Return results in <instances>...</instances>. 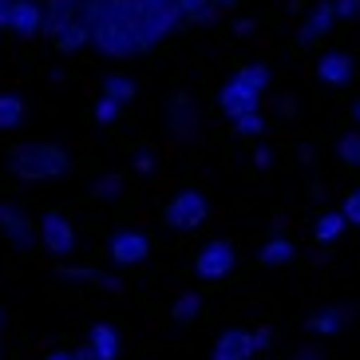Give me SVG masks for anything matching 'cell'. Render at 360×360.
I'll return each mask as SVG.
<instances>
[{"label":"cell","instance_id":"cell-1","mask_svg":"<svg viewBox=\"0 0 360 360\" xmlns=\"http://www.w3.org/2000/svg\"><path fill=\"white\" fill-rule=\"evenodd\" d=\"M8 167L24 182H48L64 179L72 170V155L64 147H52V143H20L8 150Z\"/></svg>","mask_w":360,"mask_h":360},{"label":"cell","instance_id":"cell-2","mask_svg":"<svg viewBox=\"0 0 360 360\" xmlns=\"http://www.w3.org/2000/svg\"><path fill=\"white\" fill-rule=\"evenodd\" d=\"M91 44H96L103 56H111V60H131V56L143 52L135 24H131V20H119V16H103V20L91 28Z\"/></svg>","mask_w":360,"mask_h":360},{"label":"cell","instance_id":"cell-3","mask_svg":"<svg viewBox=\"0 0 360 360\" xmlns=\"http://www.w3.org/2000/svg\"><path fill=\"white\" fill-rule=\"evenodd\" d=\"M206 218H210V202L202 191H182L162 206V226L170 230H198Z\"/></svg>","mask_w":360,"mask_h":360},{"label":"cell","instance_id":"cell-4","mask_svg":"<svg viewBox=\"0 0 360 360\" xmlns=\"http://www.w3.org/2000/svg\"><path fill=\"white\" fill-rule=\"evenodd\" d=\"M40 245L48 250V254L56 257H68L75 250V226L68 214L60 210H48L44 214V222H40Z\"/></svg>","mask_w":360,"mask_h":360},{"label":"cell","instance_id":"cell-5","mask_svg":"<svg viewBox=\"0 0 360 360\" xmlns=\"http://www.w3.org/2000/svg\"><path fill=\"white\" fill-rule=\"evenodd\" d=\"M233 265H238V254H233L230 238H214V242L194 257V269H198V277H206V281H222Z\"/></svg>","mask_w":360,"mask_h":360},{"label":"cell","instance_id":"cell-6","mask_svg":"<svg viewBox=\"0 0 360 360\" xmlns=\"http://www.w3.org/2000/svg\"><path fill=\"white\" fill-rule=\"evenodd\" d=\"M107 254H111L115 265H139V262H147V254H150V238L139 230H119L107 242Z\"/></svg>","mask_w":360,"mask_h":360},{"label":"cell","instance_id":"cell-7","mask_svg":"<svg viewBox=\"0 0 360 360\" xmlns=\"http://www.w3.org/2000/svg\"><path fill=\"white\" fill-rule=\"evenodd\" d=\"M337 4L333 0H321L317 8L305 16V24H301V32H297V48H313V44H321L328 32H333V24H337Z\"/></svg>","mask_w":360,"mask_h":360},{"label":"cell","instance_id":"cell-8","mask_svg":"<svg viewBox=\"0 0 360 360\" xmlns=\"http://www.w3.org/2000/svg\"><path fill=\"white\" fill-rule=\"evenodd\" d=\"M4 32L12 36H40L44 32V4L40 0H16L8 12V24H4Z\"/></svg>","mask_w":360,"mask_h":360},{"label":"cell","instance_id":"cell-9","mask_svg":"<svg viewBox=\"0 0 360 360\" xmlns=\"http://www.w3.org/2000/svg\"><path fill=\"white\" fill-rule=\"evenodd\" d=\"M254 333L250 328H226L222 337L214 340L210 360H254Z\"/></svg>","mask_w":360,"mask_h":360},{"label":"cell","instance_id":"cell-10","mask_svg":"<svg viewBox=\"0 0 360 360\" xmlns=\"http://www.w3.org/2000/svg\"><path fill=\"white\" fill-rule=\"evenodd\" d=\"M0 230L8 233V242L16 245V250H32V245H36L32 222H28V218H24L12 202H0Z\"/></svg>","mask_w":360,"mask_h":360},{"label":"cell","instance_id":"cell-11","mask_svg":"<svg viewBox=\"0 0 360 360\" xmlns=\"http://www.w3.org/2000/svg\"><path fill=\"white\" fill-rule=\"evenodd\" d=\"M257 99L262 96H254L245 84H238V79H230V84L218 91V107H222L230 119H242V115H250V111H257Z\"/></svg>","mask_w":360,"mask_h":360},{"label":"cell","instance_id":"cell-12","mask_svg":"<svg viewBox=\"0 0 360 360\" xmlns=\"http://www.w3.org/2000/svg\"><path fill=\"white\" fill-rule=\"evenodd\" d=\"M317 79L328 87H345L352 79V56L349 52H325L317 60Z\"/></svg>","mask_w":360,"mask_h":360},{"label":"cell","instance_id":"cell-13","mask_svg":"<svg viewBox=\"0 0 360 360\" xmlns=\"http://www.w3.org/2000/svg\"><path fill=\"white\" fill-rule=\"evenodd\" d=\"M48 40H52L56 52L72 56V52H79V48H87V44H91V24H87V20H68L64 28H56Z\"/></svg>","mask_w":360,"mask_h":360},{"label":"cell","instance_id":"cell-14","mask_svg":"<svg viewBox=\"0 0 360 360\" xmlns=\"http://www.w3.org/2000/svg\"><path fill=\"white\" fill-rule=\"evenodd\" d=\"M79 16H84V0H44V32L48 36Z\"/></svg>","mask_w":360,"mask_h":360},{"label":"cell","instance_id":"cell-15","mask_svg":"<svg viewBox=\"0 0 360 360\" xmlns=\"http://www.w3.org/2000/svg\"><path fill=\"white\" fill-rule=\"evenodd\" d=\"M167 119H170V127H174V135H191L194 123H198V107H194V99L186 96V91H174V96H170Z\"/></svg>","mask_w":360,"mask_h":360},{"label":"cell","instance_id":"cell-16","mask_svg":"<svg viewBox=\"0 0 360 360\" xmlns=\"http://www.w3.org/2000/svg\"><path fill=\"white\" fill-rule=\"evenodd\" d=\"M87 345L96 349L99 360H119V328L107 325V321H99V325H91V337H87Z\"/></svg>","mask_w":360,"mask_h":360},{"label":"cell","instance_id":"cell-17","mask_svg":"<svg viewBox=\"0 0 360 360\" xmlns=\"http://www.w3.org/2000/svg\"><path fill=\"white\" fill-rule=\"evenodd\" d=\"M345 226H349V218L340 210H325V214H317V222H313V238H317L321 245H333L345 233Z\"/></svg>","mask_w":360,"mask_h":360},{"label":"cell","instance_id":"cell-18","mask_svg":"<svg viewBox=\"0 0 360 360\" xmlns=\"http://www.w3.org/2000/svg\"><path fill=\"white\" fill-rule=\"evenodd\" d=\"M297 257V245L289 242V238H274V242L262 245V254H257V265H265V269H277V265H289Z\"/></svg>","mask_w":360,"mask_h":360},{"label":"cell","instance_id":"cell-19","mask_svg":"<svg viewBox=\"0 0 360 360\" xmlns=\"http://www.w3.org/2000/svg\"><path fill=\"white\" fill-rule=\"evenodd\" d=\"M345 321H349L345 309H321V313H313V317L305 321V328L309 333H317V337H328V333H340Z\"/></svg>","mask_w":360,"mask_h":360},{"label":"cell","instance_id":"cell-20","mask_svg":"<svg viewBox=\"0 0 360 360\" xmlns=\"http://www.w3.org/2000/svg\"><path fill=\"white\" fill-rule=\"evenodd\" d=\"M24 119H28V103L20 96H0V131L20 127Z\"/></svg>","mask_w":360,"mask_h":360},{"label":"cell","instance_id":"cell-21","mask_svg":"<svg viewBox=\"0 0 360 360\" xmlns=\"http://www.w3.org/2000/svg\"><path fill=\"white\" fill-rule=\"evenodd\" d=\"M238 84H245L254 96H262L265 87H269V64H245V68H238V75H233Z\"/></svg>","mask_w":360,"mask_h":360},{"label":"cell","instance_id":"cell-22","mask_svg":"<svg viewBox=\"0 0 360 360\" xmlns=\"http://www.w3.org/2000/svg\"><path fill=\"white\" fill-rule=\"evenodd\" d=\"M103 96L127 107L131 99H135V79H131V75H107L103 79Z\"/></svg>","mask_w":360,"mask_h":360},{"label":"cell","instance_id":"cell-23","mask_svg":"<svg viewBox=\"0 0 360 360\" xmlns=\"http://www.w3.org/2000/svg\"><path fill=\"white\" fill-rule=\"evenodd\" d=\"M198 309H202V297L198 293H182L179 301H174V309H170V317L179 321V325H191V321L198 317Z\"/></svg>","mask_w":360,"mask_h":360},{"label":"cell","instance_id":"cell-24","mask_svg":"<svg viewBox=\"0 0 360 360\" xmlns=\"http://www.w3.org/2000/svg\"><path fill=\"white\" fill-rule=\"evenodd\" d=\"M123 182H127V174H123V170H111V174L96 179V186H91V198H96V202L111 198V194H119V191H123Z\"/></svg>","mask_w":360,"mask_h":360},{"label":"cell","instance_id":"cell-25","mask_svg":"<svg viewBox=\"0 0 360 360\" xmlns=\"http://www.w3.org/2000/svg\"><path fill=\"white\" fill-rule=\"evenodd\" d=\"M337 159H340V167H360V135H356V131L340 135V143H337Z\"/></svg>","mask_w":360,"mask_h":360},{"label":"cell","instance_id":"cell-26","mask_svg":"<svg viewBox=\"0 0 360 360\" xmlns=\"http://www.w3.org/2000/svg\"><path fill=\"white\" fill-rule=\"evenodd\" d=\"M233 131L242 139H257L265 131V119H262V111H250V115H242V119H233Z\"/></svg>","mask_w":360,"mask_h":360},{"label":"cell","instance_id":"cell-27","mask_svg":"<svg viewBox=\"0 0 360 360\" xmlns=\"http://www.w3.org/2000/svg\"><path fill=\"white\" fill-rule=\"evenodd\" d=\"M96 123H115L119 115H123V103H115V99H107V96H99V103H96Z\"/></svg>","mask_w":360,"mask_h":360},{"label":"cell","instance_id":"cell-28","mask_svg":"<svg viewBox=\"0 0 360 360\" xmlns=\"http://www.w3.org/2000/svg\"><path fill=\"white\" fill-rule=\"evenodd\" d=\"M340 214L349 218V226H360V191H349L340 202Z\"/></svg>","mask_w":360,"mask_h":360},{"label":"cell","instance_id":"cell-29","mask_svg":"<svg viewBox=\"0 0 360 360\" xmlns=\"http://www.w3.org/2000/svg\"><path fill=\"white\" fill-rule=\"evenodd\" d=\"M340 20H360V0H333Z\"/></svg>","mask_w":360,"mask_h":360},{"label":"cell","instance_id":"cell-30","mask_svg":"<svg viewBox=\"0 0 360 360\" xmlns=\"http://www.w3.org/2000/svg\"><path fill=\"white\" fill-rule=\"evenodd\" d=\"M135 170H139V174H150V170H155V155H150V150H139V155H135Z\"/></svg>","mask_w":360,"mask_h":360},{"label":"cell","instance_id":"cell-31","mask_svg":"<svg viewBox=\"0 0 360 360\" xmlns=\"http://www.w3.org/2000/svg\"><path fill=\"white\" fill-rule=\"evenodd\" d=\"M269 345H274V333H269V328H257L254 333V349L262 352V349H269Z\"/></svg>","mask_w":360,"mask_h":360},{"label":"cell","instance_id":"cell-32","mask_svg":"<svg viewBox=\"0 0 360 360\" xmlns=\"http://www.w3.org/2000/svg\"><path fill=\"white\" fill-rule=\"evenodd\" d=\"M143 8H179V0H139Z\"/></svg>","mask_w":360,"mask_h":360},{"label":"cell","instance_id":"cell-33","mask_svg":"<svg viewBox=\"0 0 360 360\" xmlns=\"http://www.w3.org/2000/svg\"><path fill=\"white\" fill-rule=\"evenodd\" d=\"M269 162H274V155H269L265 147H257L254 150V167H269Z\"/></svg>","mask_w":360,"mask_h":360},{"label":"cell","instance_id":"cell-34","mask_svg":"<svg viewBox=\"0 0 360 360\" xmlns=\"http://www.w3.org/2000/svg\"><path fill=\"white\" fill-rule=\"evenodd\" d=\"M293 111H297V99L285 96V99H281V119H293Z\"/></svg>","mask_w":360,"mask_h":360},{"label":"cell","instance_id":"cell-35","mask_svg":"<svg viewBox=\"0 0 360 360\" xmlns=\"http://www.w3.org/2000/svg\"><path fill=\"white\" fill-rule=\"evenodd\" d=\"M75 360H99V356H96L91 345H79V349H75Z\"/></svg>","mask_w":360,"mask_h":360},{"label":"cell","instance_id":"cell-36","mask_svg":"<svg viewBox=\"0 0 360 360\" xmlns=\"http://www.w3.org/2000/svg\"><path fill=\"white\" fill-rule=\"evenodd\" d=\"M12 4H16V0H0V28L8 24V12H12Z\"/></svg>","mask_w":360,"mask_h":360},{"label":"cell","instance_id":"cell-37","mask_svg":"<svg viewBox=\"0 0 360 360\" xmlns=\"http://www.w3.org/2000/svg\"><path fill=\"white\" fill-rule=\"evenodd\" d=\"M233 28H238V36H250V32H254V20H238Z\"/></svg>","mask_w":360,"mask_h":360},{"label":"cell","instance_id":"cell-38","mask_svg":"<svg viewBox=\"0 0 360 360\" xmlns=\"http://www.w3.org/2000/svg\"><path fill=\"white\" fill-rule=\"evenodd\" d=\"M44 360H75V352H48Z\"/></svg>","mask_w":360,"mask_h":360},{"label":"cell","instance_id":"cell-39","mask_svg":"<svg viewBox=\"0 0 360 360\" xmlns=\"http://www.w3.org/2000/svg\"><path fill=\"white\" fill-rule=\"evenodd\" d=\"M293 360H317V352H297Z\"/></svg>","mask_w":360,"mask_h":360},{"label":"cell","instance_id":"cell-40","mask_svg":"<svg viewBox=\"0 0 360 360\" xmlns=\"http://www.w3.org/2000/svg\"><path fill=\"white\" fill-rule=\"evenodd\" d=\"M352 115H356V119H360V103H356V107H352Z\"/></svg>","mask_w":360,"mask_h":360}]
</instances>
